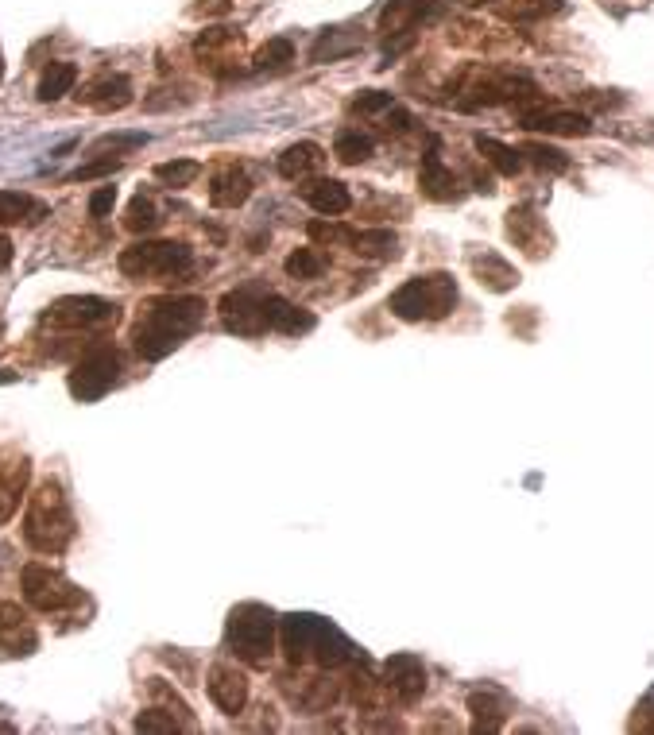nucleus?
I'll return each mask as SVG.
<instances>
[{"label":"nucleus","instance_id":"1","mask_svg":"<svg viewBox=\"0 0 654 735\" xmlns=\"http://www.w3.org/2000/svg\"><path fill=\"white\" fill-rule=\"evenodd\" d=\"M206 322V298L198 294H163L151 298L136 322V353L144 360H163L167 353H175L182 341Z\"/></svg>","mask_w":654,"mask_h":735},{"label":"nucleus","instance_id":"2","mask_svg":"<svg viewBox=\"0 0 654 735\" xmlns=\"http://www.w3.org/2000/svg\"><path fill=\"white\" fill-rule=\"evenodd\" d=\"M70 538H74L70 503L62 496L59 480H43L31 496L28 515H24V542L39 554H62L70 546Z\"/></svg>","mask_w":654,"mask_h":735},{"label":"nucleus","instance_id":"3","mask_svg":"<svg viewBox=\"0 0 654 735\" xmlns=\"http://www.w3.org/2000/svg\"><path fill=\"white\" fill-rule=\"evenodd\" d=\"M453 306H457V279L449 271L415 275L387 298V310L399 322H442L453 314Z\"/></svg>","mask_w":654,"mask_h":735},{"label":"nucleus","instance_id":"4","mask_svg":"<svg viewBox=\"0 0 654 735\" xmlns=\"http://www.w3.org/2000/svg\"><path fill=\"white\" fill-rule=\"evenodd\" d=\"M225 643L244 662H264L275 650V616L264 604H237L229 612Z\"/></svg>","mask_w":654,"mask_h":735},{"label":"nucleus","instance_id":"5","mask_svg":"<svg viewBox=\"0 0 654 735\" xmlns=\"http://www.w3.org/2000/svg\"><path fill=\"white\" fill-rule=\"evenodd\" d=\"M120 271L128 279H144V275H182L194 264L190 244L182 240H140L132 248L120 252Z\"/></svg>","mask_w":654,"mask_h":735},{"label":"nucleus","instance_id":"6","mask_svg":"<svg viewBox=\"0 0 654 735\" xmlns=\"http://www.w3.org/2000/svg\"><path fill=\"white\" fill-rule=\"evenodd\" d=\"M20 588H24V600L35 612H66L82 600V592L70 585L59 569H51L43 561H31V565L20 569Z\"/></svg>","mask_w":654,"mask_h":735},{"label":"nucleus","instance_id":"7","mask_svg":"<svg viewBox=\"0 0 654 735\" xmlns=\"http://www.w3.org/2000/svg\"><path fill=\"white\" fill-rule=\"evenodd\" d=\"M120 380V356L113 349H93L90 356H82L70 372V395L78 403H97L105 399Z\"/></svg>","mask_w":654,"mask_h":735},{"label":"nucleus","instance_id":"8","mask_svg":"<svg viewBox=\"0 0 654 735\" xmlns=\"http://www.w3.org/2000/svg\"><path fill=\"white\" fill-rule=\"evenodd\" d=\"M117 318V302L97 298V294H70L47 310V322L62 325V329H101V325H117Z\"/></svg>","mask_w":654,"mask_h":735},{"label":"nucleus","instance_id":"9","mask_svg":"<svg viewBox=\"0 0 654 735\" xmlns=\"http://www.w3.org/2000/svg\"><path fill=\"white\" fill-rule=\"evenodd\" d=\"M264 298L256 287H240V291H229L221 298V322L229 333L237 337H260L268 333V322H264Z\"/></svg>","mask_w":654,"mask_h":735},{"label":"nucleus","instance_id":"10","mask_svg":"<svg viewBox=\"0 0 654 735\" xmlns=\"http://www.w3.org/2000/svg\"><path fill=\"white\" fill-rule=\"evenodd\" d=\"M384 685L403 705L418 701L426 693V666H422V658L418 654H391L384 666Z\"/></svg>","mask_w":654,"mask_h":735},{"label":"nucleus","instance_id":"11","mask_svg":"<svg viewBox=\"0 0 654 735\" xmlns=\"http://www.w3.org/2000/svg\"><path fill=\"white\" fill-rule=\"evenodd\" d=\"M209 701L221 708L225 716H240L248 705V677L240 674L237 666L221 662L209 670Z\"/></svg>","mask_w":654,"mask_h":735},{"label":"nucleus","instance_id":"12","mask_svg":"<svg viewBox=\"0 0 654 735\" xmlns=\"http://www.w3.org/2000/svg\"><path fill=\"white\" fill-rule=\"evenodd\" d=\"M523 128L546 132V136H589L593 117L573 113V109H546V113H523Z\"/></svg>","mask_w":654,"mask_h":735},{"label":"nucleus","instance_id":"13","mask_svg":"<svg viewBox=\"0 0 654 735\" xmlns=\"http://www.w3.org/2000/svg\"><path fill=\"white\" fill-rule=\"evenodd\" d=\"M252 198V178L240 167H221L209 182V206L213 209H237Z\"/></svg>","mask_w":654,"mask_h":735},{"label":"nucleus","instance_id":"14","mask_svg":"<svg viewBox=\"0 0 654 735\" xmlns=\"http://www.w3.org/2000/svg\"><path fill=\"white\" fill-rule=\"evenodd\" d=\"M469 712H473V732H500L511 705L500 689H476L469 693Z\"/></svg>","mask_w":654,"mask_h":735},{"label":"nucleus","instance_id":"15","mask_svg":"<svg viewBox=\"0 0 654 735\" xmlns=\"http://www.w3.org/2000/svg\"><path fill=\"white\" fill-rule=\"evenodd\" d=\"M86 105H93L97 113H120V109H128L132 105V82L124 78V74H109V78H101V82H93L86 93H78Z\"/></svg>","mask_w":654,"mask_h":735},{"label":"nucleus","instance_id":"16","mask_svg":"<svg viewBox=\"0 0 654 735\" xmlns=\"http://www.w3.org/2000/svg\"><path fill=\"white\" fill-rule=\"evenodd\" d=\"M538 89L527 78H496V82H484L476 86V97L465 101L461 109H476V105H504V101H535Z\"/></svg>","mask_w":654,"mask_h":735},{"label":"nucleus","instance_id":"17","mask_svg":"<svg viewBox=\"0 0 654 735\" xmlns=\"http://www.w3.org/2000/svg\"><path fill=\"white\" fill-rule=\"evenodd\" d=\"M302 198H306V206L318 209L322 217H337V213H345V209L353 206L349 186L337 182V178H318V182L302 186Z\"/></svg>","mask_w":654,"mask_h":735},{"label":"nucleus","instance_id":"18","mask_svg":"<svg viewBox=\"0 0 654 735\" xmlns=\"http://www.w3.org/2000/svg\"><path fill=\"white\" fill-rule=\"evenodd\" d=\"M264 322L268 329H279V333H310L314 329V314L310 310H302V306H291L287 298H279V294H268L264 298Z\"/></svg>","mask_w":654,"mask_h":735},{"label":"nucleus","instance_id":"19","mask_svg":"<svg viewBox=\"0 0 654 735\" xmlns=\"http://www.w3.org/2000/svg\"><path fill=\"white\" fill-rule=\"evenodd\" d=\"M318 616H287L279 623V635H283V650H287V662L298 666L310 650H314V635H318Z\"/></svg>","mask_w":654,"mask_h":735},{"label":"nucleus","instance_id":"20","mask_svg":"<svg viewBox=\"0 0 654 735\" xmlns=\"http://www.w3.org/2000/svg\"><path fill=\"white\" fill-rule=\"evenodd\" d=\"M507 236L519 244V248H527L531 256H542V244H550V236H546V221L535 217L527 206L511 209L507 213Z\"/></svg>","mask_w":654,"mask_h":735},{"label":"nucleus","instance_id":"21","mask_svg":"<svg viewBox=\"0 0 654 735\" xmlns=\"http://www.w3.org/2000/svg\"><path fill=\"white\" fill-rule=\"evenodd\" d=\"M0 647L8 654H31L35 650V631L28 616L16 604H0Z\"/></svg>","mask_w":654,"mask_h":735},{"label":"nucleus","instance_id":"22","mask_svg":"<svg viewBox=\"0 0 654 735\" xmlns=\"http://www.w3.org/2000/svg\"><path fill=\"white\" fill-rule=\"evenodd\" d=\"M279 175L291 178V182H298V178L314 175V171H322L326 167V151L318 144H310V140H302V144H291L283 155H279Z\"/></svg>","mask_w":654,"mask_h":735},{"label":"nucleus","instance_id":"23","mask_svg":"<svg viewBox=\"0 0 654 735\" xmlns=\"http://www.w3.org/2000/svg\"><path fill=\"white\" fill-rule=\"evenodd\" d=\"M469 264H473L476 283H480V287H488V291L504 294V291H511V287L519 283V271H515V267L507 264L504 256H496V252H484V256H473Z\"/></svg>","mask_w":654,"mask_h":735},{"label":"nucleus","instance_id":"24","mask_svg":"<svg viewBox=\"0 0 654 735\" xmlns=\"http://www.w3.org/2000/svg\"><path fill=\"white\" fill-rule=\"evenodd\" d=\"M418 182H422V194H426V198H434V202H449V198H453V190H457V178H453V171H446V163H442V155H438L434 147L422 155Z\"/></svg>","mask_w":654,"mask_h":735},{"label":"nucleus","instance_id":"25","mask_svg":"<svg viewBox=\"0 0 654 735\" xmlns=\"http://www.w3.org/2000/svg\"><path fill=\"white\" fill-rule=\"evenodd\" d=\"M28 484V461L16 457V461H0V523H8L20 507V492Z\"/></svg>","mask_w":654,"mask_h":735},{"label":"nucleus","instance_id":"26","mask_svg":"<svg viewBox=\"0 0 654 735\" xmlns=\"http://www.w3.org/2000/svg\"><path fill=\"white\" fill-rule=\"evenodd\" d=\"M47 209L35 198L20 194V190H0V225H20V221H39Z\"/></svg>","mask_w":654,"mask_h":735},{"label":"nucleus","instance_id":"27","mask_svg":"<svg viewBox=\"0 0 654 735\" xmlns=\"http://www.w3.org/2000/svg\"><path fill=\"white\" fill-rule=\"evenodd\" d=\"M74 82H78V66H74V62H51V70L43 74L35 97H39V101H59V97H66V93L74 89Z\"/></svg>","mask_w":654,"mask_h":735},{"label":"nucleus","instance_id":"28","mask_svg":"<svg viewBox=\"0 0 654 735\" xmlns=\"http://www.w3.org/2000/svg\"><path fill=\"white\" fill-rule=\"evenodd\" d=\"M473 144H476V151H480V155L500 171V175L511 178V175H519V171H523V155H519L515 147L500 144V140H492V136H476Z\"/></svg>","mask_w":654,"mask_h":735},{"label":"nucleus","instance_id":"29","mask_svg":"<svg viewBox=\"0 0 654 735\" xmlns=\"http://www.w3.org/2000/svg\"><path fill=\"white\" fill-rule=\"evenodd\" d=\"M558 12H562V0H511L500 8V16L511 24H531V20H546Z\"/></svg>","mask_w":654,"mask_h":735},{"label":"nucleus","instance_id":"30","mask_svg":"<svg viewBox=\"0 0 654 735\" xmlns=\"http://www.w3.org/2000/svg\"><path fill=\"white\" fill-rule=\"evenodd\" d=\"M353 240V252L360 256H395V248H399V236L391 233V229H368V233H357L349 236Z\"/></svg>","mask_w":654,"mask_h":735},{"label":"nucleus","instance_id":"31","mask_svg":"<svg viewBox=\"0 0 654 735\" xmlns=\"http://www.w3.org/2000/svg\"><path fill=\"white\" fill-rule=\"evenodd\" d=\"M198 175H202V163H198V159H175V163H159V167H155V178L167 182V186H175V190L190 186Z\"/></svg>","mask_w":654,"mask_h":735},{"label":"nucleus","instance_id":"32","mask_svg":"<svg viewBox=\"0 0 654 735\" xmlns=\"http://www.w3.org/2000/svg\"><path fill=\"white\" fill-rule=\"evenodd\" d=\"M295 62V43L291 39H268L264 47H260V55H256V66L260 70H283V66H291Z\"/></svg>","mask_w":654,"mask_h":735},{"label":"nucleus","instance_id":"33","mask_svg":"<svg viewBox=\"0 0 654 735\" xmlns=\"http://www.w3.org/2000/svg\"><path fill=\"white\" fill-rule=\"evenodd\" d=\"M333 155H337L341 163H364V159L372 155V140L360 136V132H341V136L333 140Z\"/></svg>","mask_w":654,"mask_h":735},{"label":"nucleus","instance_id":"34","mask_svg":"<svg viewBox=\"0 0 654 735\" xmlns=\"http://www.w3.org/2000/svg\"><path fill=\"white\" fill-rule=\"evenodd\" d=\"M283 267H287L291 279H318V275L326 271V260H322L314 248H298V252L287 256V264Z\"/></svg>","mask_w":654,"mask_h":735},{"label":"nucleus","instance_id":"35","mask_svg":"<svg viewBox=\"0 0 654 735\" xmlns=\"http://www.w3.org/2000/svg\"><path fill=\"white\" fill-rule=\"evenodd\" d=\"M159 221H163V217H159V213H155V206H151L148 198L140 194V198L128 206L124 229H128V233H155V229H159Z\"/></svg>","mask_w":654,"mask_h":735},{"label":"nucleus","instance_id":"36","mask_svg":"<svg viewBox=\"0 0 654 735\" xmlns=\"http://www.w3.org/2000/svg\"><path fill=\"white\" fill-rule=\"evenodd\" d=\"M523 155H531V163H535L538 171H554V175H562L565 167H569L565 151H558V147H550V144H538V140L523 147Z\"/></svg>","mask_w":654,"mask_h":735},{"label":"nucleus","instance_id":"37","mask_svg":"<svg viewBox=\"0 0 654 735\" xmlns=\"http://www.w3.org/2000/svg\"><path fill=\"white\" fill-rule=\"evenodd\" d=\"M182 724L171 716V712H159V708H148V712H140L136 716V732H163V735H171V732H179Z\"/></svg>","mask_w":654,"mask_h":735},{"label":"nucleus","instance_id":"38","mask_svg":"<svg viewBox=\"0 0 654 735\" xmlns=\"http://www.w3.org/2000/svg\"><path fill=\"white\" fill-rule=\"evenodd\" d=\"M237 43V35L233 31H225V28H209L198 35V43H194V51L202 55V59H213L221 47H233Z\"/></svg>","mask_w":654,"mask_h":735},{"label":"nucleus","instance_id":"39","mask_svg":"<svg viewBox=\"0 0 654 735\" xmlns=\"http://www.w3.org/2000/svg\"><path fill=\"white\" fill-rule=\"evenodd\" d=\"M120 167V159L117 155H101V159H93V163H82L78 171H74V182H90V178H105V175H113Z\"/></svg>","mask_w":654,"mask_h":735},{"label":"nucleus","instance_id":"40","mask_svg":"<svg viewBox=\"0 0 654 735\" xmlns=\"http://www.w3.org/2000/svg\"><path fill=\"white\" fill-rule=\"evenodd\" d=\"M353 109L357 113H384V109H391V93H384V89H368V93H360L357 101H353Z\"/></svg>","mask_w":654,"mask_h":735},{"label":"nucleus","instance_id":"41","mask_svg":"<svg viewBox=\"0 0 654 735\" xmlns=\"http://www.w3.org/2000/svg\"><path fill=\"white\" fill-rule=\"evenodd\" d=\"M113 206H117V190L113 186H101V190L90 194V217H105V213H113Z\"/></svg>","mask_w":654,"mask_h":735},{"label":"nucleus","instance_id":"42","mask_svg":"<svg viewBox=\"0 0 654 735\" xmlns=\"http://www.w3.org/2000/svg\"><path fill=\"white\" fill-rule=\"evenodd\" d=\"M194 12H198V16H229L233 4H229V0H198Z\"/></svg>","mask_w":654,"mask_h":735},{"label":"nucleus","instance_id":"43","mask_svg":"<svg viewBox=\"0 0 654 735\" xmlns=\"http://www.w3.org/2000/svg\"><path fill=\"white\" fill-rule=\"evenodd\" d=\"M310 236H314V240H341V236H349V233L337 229V225H326V221H314V225H310Z\"/></svg>","mask_w":654,"mask_h":735},{"label":"nucleus","instance_id":"44","mask_svg":"<svg viewBox=\"0 0 654 735\" xmlns=\"http://www.w3.org/2000/svg\"><path fill=\"white\" fill-rule=\"evenodd\" d=\"M148 136H140V132H132V136H105L101 147H124V144H144Z\"/></svg>","mask_w":654,"mask_h":735},{"label":"nucleus","instance_id":"45","mask_svg":"<svg viewBox=\"0 0 654 735\" xmlns=\"http://www.w3.org/2000/svg\"><path fill=\"white\" fill-rule=\"evenodd\" d=\"M12 256H16V248H12V240L8 236H0V271L12 264Z\"/></svg>","mask_w":654,"mask_h":735},{"label":"nucleus","instance_id":"46","mask_svg":"<svg viewBox=\"0 0 654 735\" xmlns=\"http://www.w3.org/2000/svg\"><path fill=\"white\" fill-rule=\"evenodd\" d=\"M0 383H16V372H4V368H0Z\"/></svg>","mask_w":654,"mask_h":735},{"label":"nucleus","instance_id":"47","mask_svg":"<svg viewBox=\"0 0 654 735\" xmlns=\"http://www.w3.org/2000/svg\"><path fill=\"white\" fill-rule=\"evenodd\" d=\"M0 78H4V55H0Z\"/></svg>","mask_w":654,"mask_h":735},{"label":"nucleus","instance_id":"48","mask_svg":"<svg viewBox=\"0 0 654 735\" xmlns=\"http://www.w3.org/2000/svg\"><path fill=\"white\" fill-rule=\"evenodd\" d=\"M473 4H480V0H473Z\"/></svg>","mask_w":654,"mask_h":735}]
</instances>
